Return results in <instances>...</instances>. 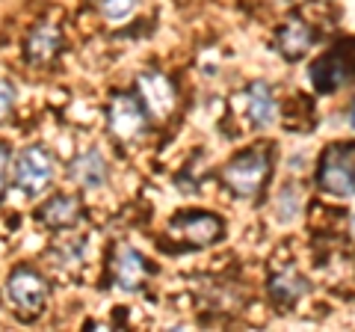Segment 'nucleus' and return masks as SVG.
I'll use <instances>...</instances> for the list:
<instances>
[{"instance_id": "f257e3e1", "label": "nucleus", "mask_w": 355, "mask_h": 332, "mask_svg": "<svg viewBox=\"0 0 355 332\" xmlns=\"http://www.w3.org/2000/svg\"><path fill=\"white\" fill-rule=\"evenodd\" d=\"M270 169H272L270 149H249V151H240L222 169V184L240 199H254L263 190L266 179H270Z\"/></svg>"}, {"instance_id": "f03ea898", "label": "nucleus", "mask_w": 355, "mask_h": 332, "mask_svg": "<svg viewBox=\"0 0 355 332\" xmlns=\"http://www.w3.org/2000/svg\"><path fill=\"white\" fill-rule=\"evenodd\" d=\"M317 184L320 190H326L331 196L349 199L355 196V146H329L320 158V169H317Z\"/></svg>"}, {"instance_id": "7ed1b4c3", "label": "nucleus", "mask_w": 355, "mask_h": 332, "mask_svg": "<svg viewBox=\"0 0 355 332\" xmlns=\"http://www.w3.org/2000/svg\"><path fill=\"white\" fill-rule=\"evenodd\" d=\"M355 77V45H335L326 51L314 65H311V83L317 92H335L343 83H349Z\"/></svg>"}, {"instance_id": "20e7f679", "label": "nucleus", "mask_w": 355, "mask_h": 332, "mask_svg": "<svg viewBox=\"0 0 355 332\" xmlns=\"http://www.w3.org/2000/svg\"><path fill=\"white\" fill-rule=\"evenodd\" d=\"M48 291H51L48 279L33 267H18L9 273V279H6L9 303H12L21 315H39L44 300H48Z\"/></svg>"}, {"instance_id": "39448f33", "label": "nucleus", "mask_w": 355, "mask_h": 332, "mask_svg": "<svg viewBox=\"0 0 355 332\" xmlns=\"http://www.w3.org/2000/svg\"><path fill=\"white\" fill-rule=\"evenodd\" d=\"M53 179V158L42 146H27L15 160V184L27 196L42 193Z\"/></svg>"}, {"instance_id": "423d86ee", "label": "nucleus", "mask_w": 355, "mask_h": 332, "mask_svg": "<svg viewBox=\"0 0 355 332\" xmlns=\"http://www.w3.org/2000/svg\"><path fill=\"white\" fill-rule=\"evenodd\" d=\"M172 231H178L190 247H214L225 235V223L207 211H181L172 217Z\"/></svg>"}, {"instance_id": "0eeeda50", "label": "nucleus", "mask_w": 355, "mask_h": 332, "mask_svg": "<svg viewBox=\"0 0 355 332\" xmlns=\"http://www.w3.org/2000/svg\"><path fill=\"white\" fill-rule=\"evenodd\" d=\"M107 125H110V131H113L119 140L130 142V140H137L142 131H146L148 113H146V107H142L139 98H133L128 92H119L113 98V104H110Z\"/></svg>"}, {"instance_id": "6e6552de", "label": "nucleus", "mask_w": 355, "mask_h": 332, "mask_svg": "<svg viewBox=\"0 0 355 332\" xmlns=\"http://www.w3.org/2000/svg\"><path fill=\"white\" fill-rule=\"evenodd\" d=\"M139 95L146 107L151 110L157 119H166L175 110L178 104V92H175V83L169 81L166 74L160 72H146L139 74Z\"/></svg>"}, {"instance_id": "1a4fd4ad", "label": "nucleus", "mask_w": 355, "mask_h": 332, "mask_svg": "<svg viewBox=\"0 0 355 332\" xmlns=\"http://www.w3.org/2000/svg\"><path fill=\"white\" fill-rule=\"evenodd\" d=\"M246 116L254 128H270L279 122V101H275L270 83L254 81L246 90Z\"/></svg>"}, {"instance_id": "9d476101", "label": "nucleus", "mask_w": 355, "mask_h": 332, "mask_svg": "<svg viewBox=\"0 0 355 332\" xmlns=\"http://www.w3.org/2000/svg\"><path fill=\"white\" fill-rule=\"evenodd\" d=\"M62 48V33L53 27V24H39L36 30L27 36V45H24V57L33 65H51L57 60V53Z\"/></svg>"}, {"instance_id": "9b49d317", "label": "nucleus", "mask_w": 355, "mask_h": 332, "mask_svg": "<svg viewBox=\"0 0 355 332\" xmlns=\"http://www.w3.org/2000/svg\"><path fill=\"white\" fill-rule=\"evenodd\" d=\"M77 219H80V199L77 196H53L51 202H44L39 208V223L53 231L69 229Z\"/></svg>"}, {"instance_id": "f8f14e48", "label": "nucleus", "mask_w": 355, "mask_h": 332, "mask_svg": "<svg viewBox=\"0 0 355 332\" xmlns=\"http://www.w3.org/2000/svg\"><path fill=\"white\" fill-rule=\"evenodd\" d=\"M275 42H279V51L284 53L287 60H302L305 53L311 51V45H314V33H311V27L305 24V21L291 18L287 24L279 27Z\"/></svg>"}, {"instance_id": "ddd939ff", "label": "nucleus", "mask_w": 355, "mask_h": 332, "mask_svg": "<svg viewBox=\"0 0 355 332\" xmlns=\"http://www.w3.org/2000/svg\"><path fill=\"white\" fill-rule=\"evenodd\" d=\"M113 276L119 288L125 291H139L142 279H146V261L133 247H119L116 252V261H113Z\"/></svg>"}, {"instance_id": "4468645a", "label": "nucleus", "mask_w": 355, "mask_h": 332, "mask_svg": "<svg viewBox=\"0 0 355 332\" xmlns=\"http://www.w3.org/2000/svg\"><path fill=\"white\" fill-rule=\"evenodd\" d=\"M71 179L80 184V187H89V190H95V187H104V181H107V163L101 158V151L89 149V151L80 154V158H74V163H71Z\"/></svg>"}, {"instance_id": "2eb2a0df", "label": "nucleus", "mask_w": 355, "mask_h": 332, "mask_svg": "<svg viewBox=\"0 0 355 332\" xmlns=\"http://www.w3.org/2000/svg\"><path fill=\"white\" fill-rule=\"evenodd\" d=\"M305 294H308V282L293 270H284V273H279V276H272L270 279V297L282 308L293 306L296 300H302Z\"/></svg>"}, {"instance_id": "dca6fc26", "label": "nucleus", "mask_w": 355, "mask_h": 332, "mask_svg": "<svg viewBox=\"0 0 355 332\" xmlns=\"http://www.w3.org/2000/svg\"><path fill=\"white\" fill-rule=\"evenodd\" d=\"M101 13L110 21H125L137 13V0H101Z\"/></svg>"}, {"instance_id": "f3484780", "label": "nucleus", "mask_w": 355, "mask_h": 332, "mask_svg": "<svg viewBox=\"0 0 355 332\" xmlns=\"http://www.w3.org/2000/svg\"><path fill=\"white\" fill-rule=\"evenodd\" d=\"M279 211H282V219H291L293 214H299V193L293 190V187H284V190H282Z\"/></svg>"}, {"instance_id": "a211bd4d", "label": "nucleus", "mask_w": 355, "mask_h": 332, "mask_svg": "<svg viewBox=\"0 0 355 332\" xmlns=\"http://www.w3.org/2000/svg\"><path fill=\"white\" fill-rule=\"evenodd\" d=\"M12 107H15V86L9 81H0V122L9 116Z\"/></svg>"}, {"instance_id": "6ab92c4d", "label": "nucleus", "mask_w": 355, "mask_h": 332, "mask_svg": "<svg viewBox=\"0 0 355 332\" xmlns=\"http://www.w3.org/2000/svg\"><path fill=\"white\" fill-rule=\"evenodd\" d=\"M6 172H9V146L0 142V196H3V187H6Z\"/></svg>"}, {"instance_id": "aec40b11", "label": "nucleus", "mask_w": 355, "mask_h": 332, "mask_svg": "<svg viewBox=\"0 0 355 332\" xmlns=\"http://www.w3.org/2000/svg\"><path fill=\"white\" fill-rule=\"evenodd\" d=\"M352 235H355V214H352Z\"/></svg>"}, {"instance_id": "412c9836", "label": "nucleus", "mask_w": 355, "mask_h": 332, "mask_svg": "<svg viewBox=\"0 0 355 332\" xmlns=\"http://www.w3.org/2000/svg\"><path fill=\"white\" fill-rule=\"evenodd\" d=\"M352 125H355V110H352Z\"/></svg>"}]
</instances>
